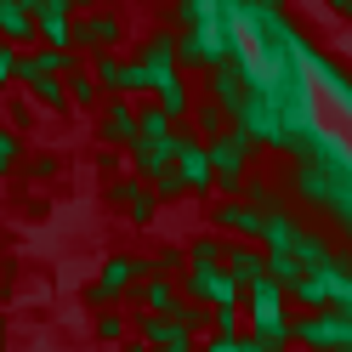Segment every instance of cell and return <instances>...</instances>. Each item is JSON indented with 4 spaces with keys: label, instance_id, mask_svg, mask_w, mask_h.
Wrapping results in <instances>:
<instances>
[{
    "label": "cell",
    "instance_id": "6da1fadb",
    "mask_svg": "<svg viewBox=\"0 0 352 352\" xmlns=\"http://www.w3.org/2000/svg\"><path fill=\"white\" fill-rule=\"evenodd\" d=\"M284 296H296V301H307L313 313H341V318H352V273L346 267H324V273H301Z\"/></svg>",
    "mask_w": 352,
    "mask_h": 352
},
{
    "label": "cell",
    "instance_id": "7a4b0ae2",
    "mask_svg": "<svg viewBox=\"0 0 352 352\" xmlns=\"http://www.w3.org/2000/svg\"><path fill=\"white\" fill-rule=\"evenodd\" d=\"M290 341L313 346V352H352V318H341V313H307V318H290Z\"/></svg>",
    "mask_w": 352,
    "mask_h": 352
},
{
    "label": "cell",
    "instance_id": "3957f363",
    "mask_svg": "<svg viewBox=\"0 0 352 352\" xmlns=\"http://www.w3.org/2000/svg\"><path fill=\"white\" fill-rule=\"evenodd\" d=\"M176 69H182V57H176V34H148V40H142V52H137L142 91H165L170 80H182Z\"/></svg>",
    "mask_w": 352,
    "mask_h": 352
},
{
    "label": "cell",
    "instance_id": "277c9868",
    "mask_svg": "<svg viewBox=\"0 0 352 352\" xmlns=\"http://www.w3.org/2000/svg\"><path fill=\"white\" fill-rule=\"evenodd\" d=\"M131 290H137V261L131 256H108L102 273L91 278V290H85V301L102 313V307H114V301H131Z\"/></svg>",
    "mask_w": 352,
    "mask_h": 352
},
{
    "label": "cell",
    "instance_id": "5b68a950",
    "mask_svg": "<svg viewBox=\"0 0 352 352\" xmlns=\"http://www.w3.org/2000/svg\"><path fill=\"white\" fill-rule=\"evenodd\" d=\"M205 160H210V176L222 188H239L245 182V160H250V142L239 137V131H222V137L205 142Z\"/></svg>",
    "mask_w": 352,
    "mask_h": 352
},
{
    "label": "cell",
    "instance_id": "8992f818",
    "mask_svg": "<svg viewBox=\"0 0 352 352\" xmlns=\"http://www.w3.org/2000/svg\"><path fill=\"white\" fill-rule=\"evenodd\" d=\"M176 176H182V188L188 193H210L216 188V176H210V160H205V142L193 137V131H176Z\"/></svg>",
    "mask_w": 352,
    "mask_h": 352
},
{
    "label": "cell",
    "instance_id": "52a82bcc",
    "mask_svg": "<svg viewBox=\"0 0 352 352\" xmlns=\"http://www.w3.org/2000/svg\"><path fill=\"white\" fill-rule=\"evenodd\" d=\"M176 160V131H170V137H137V142H131L125 148V165H131V176H137V182H153V176H160L165 165Z\"/></svg>",
    "mask_w": 352,
    "mask_h": 352
},
{
    "label": "cell",
    "instance_id": "ba28073f",
    "mask_svg": "<svg viewBox=\"0 0 352 352\" xmlns=\"http://www.w3.org/2000/svg\"><path fill=\"white\" fill-rule=\"evenodd\" d=\"M97 137L108 148H131V142H137V102H131V97H108L102 114H97Z\"/></svg>",
    "mask_w": 352,
    "mask_h": 352
},
{
    "label": "cell",
    "instance_id": "9c48e42d",
    "mask_svg": "<svg viewBox=\"0 0 352 352\" xmlns=\"http://www.w3.org/2000/svg\"><path fill=\"white\" fill-rule=\"evenodd\" d=\"M74 40H80V46L85 52H114L120 46V40H125V23H120V12H85L80 17V23H74Z\"/></svg>",
    "mask_w": 352,
    "mask_h": 352
},
{
    "label": "cell",
    "instance_id": "30bf717a",
    "mask_svg": "<svg viewBox=\"0 0 352 352\" xmlns=\"http://www.w3.org/2000/svg\"><path fill=\"white\" fill-rule=\"evenodd\" d=\"M97 91H108V97H142L137 63H120L114 52H97Z\"/></svg>",
    "mask_w": 352,
    "mask_h": 352
},
{
    "label": "cell",
    "instance_id": "8fae6325",
    "mask_svg": "<svg viewBox=\"0 0 352 352\" xmlns=\"http://www.w3.org/2000/svg\"><path fill=\"white\" fill-rule=\"evenodd\" d=\"M216 267H222V273L239 284V290H250V284L267 278V267H261V250H256V245H239V239H233V245H222V261H216Z\"/></svg>",
    "mask_w": 352,
    "mask_h": 352
},
{
    "label": "cell",
    "instance_id": "7c38bea8",
    "mask_svg": "<svg viewBox=\"0 0 352 352\" xmlns=\"http://www.w3.org/2000/svg\"><path fill=\"white\" fill-rule=\"evenodd\" d=\"M210 102L228 108V120H233V108L245 102V63H239V57H228V63L210 69Z\"/></svg>",
    "mask_w": 352,
    "mask_h": 352
},
{
    "label": "cell",
    "instance_id": "4fadbf2b",
    "mask_svg": "<svg viewBox=\"0 0 352 352\" xmlns=\"http://www.w3.org/2000/svg\"><path fill=\"white\" fill-rule=\"evenodd\" d=\"M108 199H114V205H125V216H131L137 228H148V222H153V210H160V199H153V193L137 182V176L114 182V188H108Z\"/></svg>",
    "mask_w": 352,
    "mask_h": 352
},
{
    "label": "cell",
    "instance_id": "5bb4252c",
    "mask_svg": "<svg viewBox=\"0 0 352 352\" xmlns=\"http://www.w3.org/2000/svg\"><path fill=\"white\" fill-rule=\"evenodd\" d=\"M296 216L290 210H261V245H267V250H261V256H290L296 250Z\"/></svg>",
    "mask_w": 352,
    "mask_h": 352
},
{
    "label": "cell",
    "instance_id": "9a60e30c",
    "mask_svg": "<svg viewBox=\"0 0 352 352\" xmlns=\"http://www.w3.org/2000/svg\"><path fill=\"white\" fill-rule=\"evenodd\" d=\"M131 329H137V341L142 346H176V341H188L182 336V324H176V313H137V324H131Z\"/></svg>",
    "mask_w": 352,
    "mask_h": 352
},
{
    "label": "cell",
    "instance_id": "2e32d148",
    "mask_svg": "<svg viewBox=\"0 0 352 352\" xmlns=\"http://www.w3.org/2000/svg\"><path fill=\"white\" fill-rule=\"evenodd\" d=\"M216 228H222V233H233L239 239V245H250V239H261V210H250V205H222V210H216Z\"/></svg>",
    "mask_w": 352,
    "mask_h": 352
},
{
    "label": "cell",
    "instance_id": "e0dca14e",
    "mask_svg": "<svg viewBox=\"0 0 352 352\" xmlns=\"http://www.w3.org/2000/svg\"><path fill=\"white\" fill-rule=\"evenodd\" d=\"M131 301H142V313H176V307H182V296H176L170 278H137Z\"/></svg>",
    "mask_w": 352,
    "mask_h": 352
},
{
    "label": "cell",
    "instance_id": "ac0fdd59",
    "mask_svg": "<svg viewBox=\"0 0 352 352\" xmlns=\"http://www.w3.org/2000/svg\"><path fill=\"white\" fill-rule=\"evenodd\" d=\"M290 256L301 261V273H324V267H341V256L329 250V245H324L318 233H307V228L296 233V250H290Z\"/></svg>",
    "mask_w": 352,
    "mask_h": 352
},
{
    "label": "cell",
    "instance_id": "d6986e66",
    "mask_svg": "<svg viewBox=\"0 0 352 352\" xmlns=\"http://www.w3.org/2000/svg\"><path fill=\"white\" fill-rule=\"evenodd\" d=\"M0 40H6V46H17V52H23L29 40H40V34H34V17L17 6V0H0Z\"/></svg>",
    "mask_w": 352,
    "mask_h": 352
},
{
    "label": "cell",
    "instance_id": "ffe728a7",
    "mask_svg": "<svg viewBox=\"0 0 352 352\" xmlns=\"http://www.w3.org/2000/svg\"><path fill=\"white\" fill-rule=\"evenodd\" d=\"M222 131H233L228 108H216L210 97H199V108H193V137H199V142H210V137H222Z\"/></svg>",
    "mask_w": 352,
    "mask_h": 352
},
{
    "label": "cell",
    "instance_id": "44dd1931",
    "mask_svg": "<svg viewBox=\"0 0 352 352\" xmlns=\"http://www.w3.org/2000/svg\"><path fill=\"white\" fill-rule=\"evenodd\" d=\"M137 137H142V142H148V137H170V114H165L160 102H142V108H137Z\"/></svg>",
    "mask_w": 352,
    "mask_h": 352
},
{
    "label": "cell",
    "instance_id": "7402d4cb",
    "mask_svg": "<svg viewBox=\"0 0 352 352\" xmlns=\"http://www.w3.org/2000/svg\"><path fill=\"white\" fill-rule=\"evenodd\" d=\"M17 165H23V137H17L12 125H0V182H6Z\"/></svg>",
    "mask_w": 352,
    "mask_h": 352
},
{
    "label": "cell",
    "instance_id": "603a6c76",
    "mask_svg": "<svg viewBox=\"0 0 352 352\" xmlns=\"http://www.w3.org/2000/svg\"><path fill=\"white\" fill-rule=\"evenodd\" d=\"M63 91H69V102H80V108H97V102H102V91H97V80L85 74V69H74V74H69V85H63Z\"/></svg>",
    "mask_w": 352,
    "mask_h": 352
},
{
    "label": "cell",
    "instance_id": "cb8c5ba5",
    "mask_svg": "<svg viewBox=\"0 0 352 352\" xmlns=\"http://www.w3.org/2000/svg\"><path fill=\"white\" fill-rule=\"evenodd\" d=\"M176 324H182V336L193 341L199 329H210V307L205 301H182V307H176Z\"/></svg>",
    "mask_w": 352,
    "mask_h": 352
},
{
    "label": "cell",
    "instance_id": "d4e9b609",
    "mask_svg": "<svg viewBox=\"0 0 352 352\" xmlns=\"http://www.w3.org/2000/svg\"><path fill=\"white\" fill-rule=\"evenodd\" d=\"M261 267H267V278L278 284V290H290V284L301 278V261L296 256H261Z\"/></svg>",
    "mask_w": 352,
    "mask_h": 352
},
{
    "label": "cell",
    "instance_id": "484cf974",
    "mask_svg": "<svg viewBox=\"0 0 352 352\" xmlns=\"http://www.w3.org/2000/svg\"><path fill=\"white\" fill-rule=\"evenodd\" d=\"M125 329H131V324H125V318L114 313V307H102V313H97V341H102V346L125 341Z\"/></svg>",
    "mask_w": 352,
    "mask_h": 352
},
{
    "label": "cell",
    "instance_id": "4316f807",
    "mask_svg": "<svg viewBox=\"0 0 352 352\" xmlns=\"http://www.w3.org/2000/svg\"><path fill=\"white\" fill-rule=\"evenodd\" d=\"M148 193H153V199H182V176H176V165H165L160 176H153V182H148Z\"/></svg>",
    "mask_w": 352,
    "mask_h": 352
},
{
    "label": "cell",
    "instance_id": "83f0119b",
    "mask_svg": "<svg viewBox=\"0 0 352 352\" xmlns=\"http://www.w3.org/2000/svg\"><path fill=\"white\" fill-rule=\"evenodd\" d=\"M160 108H165L170 120H182V114H188V85H182V80H170L165 91H160Z\"/></svg>",
    "mask_w": 352,
    "mask_h": 352
},
{
    "label": "cell",
    "instance_id": "f1b7e54d",
    "mask_svg": "<svg viewBox=\"0 0 352 352\" xmlns=\"http://www.w3.org/2000/svg\"><path fill=\"white\" fill-rule=\"evenodd\" d=\"M12 80H17V46H6V40H0V91H6Z\"/></svg>",
    "mask_w": 352,
    "mask_h": 352
},
{
    "label": "cell",
    "instance_id": "f546056e",
    "mask_svg": "<svg viewBox=\"0 0 352 352\" xmlns=\"http://www.w3.org/2000/svg\"><path fill=\"white\" fill-rule=\"evenodd\" d=\"M188 261H222V245H216V239H193V245H188Z\"/></svg>",
    "mask_w": 352,
    "mask_h": 352
},
{
    "label": "cell",
    "instance_id": "4dcf8cb0",
    "mask_svg": "<svg viewBox=\"0 0 352 352\" xmlns=\"http://www.w3.org/2000/svg\"><path fill=\"white\" fill-rule=\"evenodd\" d=\"M34 125V108L29 102H12V131H29Z\"/></svg>",
    "mask_w": 352,
    "mask_h": 352
},
{
    "label": "cell",
    "instance_id": "1f68e13d",
    "mask_svg": "<svg viewBox=\"0 0 352 352\" xmlns=\"http://www.w3.org/2000/svg\"><path fill=\"white\" fill-rule=\"evenodd\" d=\"M69 12H74L69 0H40V12H34V17H69Z\"/></svg>",
    "mask_w": 352,
    "mask_h": 352
},
{
    "label": "cell",
    "instance_id": "d6a6232c",
    "mask_svg": "<svg viewBox=\"0 0 352 352\" xmlns=\"http://www.w3.org/2000/svg\"><path fill=\"white\" fill-rule=\"evenodd\" d=\"M29 170L40 176V182H46V176H57V160H52V153H40V160H29Z\"/></svg>",
    "mask_w": 352,
    "mask_h": 352
},
{
    "label": "cell",
    "instance_id": "836d02e7",
    "mask_svg": "<svg viewBox=\"0 0 352 352\" xmlns=\"http://www.w3.org/2000/svg\"><path fill=\"white\" fill-rule=\"evenodd\" d=\"M205 352H239V336H210Z\"/></svg>",
    "mask_w": 352,
    "mask_h": 352
},
{
    "label": "cell",
    "instance_id": "e575fe53",
    "mask_svg": "<svg viewBox=\"0 0 352 352\" xmlns=\"http://www.w3.org/2000/svg\"><path fill=\"white\" fill-rule=\"evenodd\" d=\"M69 6H85V12H102L108 0H69Z\"/></svg>",
    "mask_w": 352,
    "mask_h": 352
},
{
    "label": "cell",
    "instance_id": "d590c367",
    "mask_svg": "<svg viewBox=\"0 0 352 352\" xmlns=\"http://www.w3.org/2000/svg\"><path fill=\"white\" fill-rule=\"evenodd\" d=\"M329 6H336V12H341V17H352V0H329Z\"/></svg>",
    "mask_w": 352,
    "mask_h": 352
},
{
    "label": "cell",
    "instance_id": "8d00e7d4",
    "mask_svg": "<svg viewBox=\"0 0 352 352\" xmlns=\"http://www.w3.org/2000/svg\"><path fill=\"white\" fill-rule=\"evenodd\" d=\"M165 352H199V346H193V341H176V346H165Z\"/></svg>",
    "mask_w": 352,
    "mask_h": 352
},
{
    "label": "cell",
    "instance_id": "74e56055",
    "mask_svg": "<svg viewBox=\"0 0 352 352\" xmlns=\"http://www.w3.org/2000/svg\"><path fill=\"white\" fill-rule=\"evenodd\" d=\"M239 352H256V341H250V336H239Z\"/></svg>",
    "mask_w": 352,
    "mask_h": 352
},
{
    "label": "cell",
    "instance_id": "f35d334b",
    "mask_svg": "<svg viewBox=\"0 0 352 352\" xmlns=\"http://www.w3.org/2000/svg\"><path fill=\"white\" fill-rule=\"evenodd\" d=\"M0 245H6V222H0Z\"/></svg>",
    "mask_w": 352,
    "mask_h": 352
},
{
    "label": "cell",
    "instance_id": "ab89813d",
    "mask_svg": "<svg viewBox=\"0 0 352 352\" xmlns=\"http://www.w3.org/2000/svg\"><path fill=\"white\" fill-rule=\"evenodd\" d=\"M102 352H114V346H102Z\"/></svg>",
    "mask_w": 352,
    "mask_h": 352
}]
</instances>
